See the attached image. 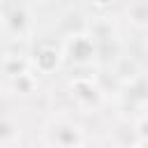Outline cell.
<instances>
[{"instance_id": "obj_1", "label": "cell", "mask_w": 148, "mask_h": 148, "mask_svg": "<svg viewBox=\"0 0 148 148\" xmlns=\"http://www.w3.org/2000/svg\"><path fill=\"white\" fill-rule=\"evenodd\" d=\"M39 143L56 146V148H79L88 143V136H86V130L76 120H72L65 113H58V116H51L42 125Z\"/></svg>"}, {"instance_id": "obj_2", "label": "cell", "mask_w": 148, "mask_h": 148, "mask_svg": "<svg viewBox=\"0 0 148 148\" xmlns=\"http://www.w3.org/2000/svg\"><path fill=\"white\" fill-rule=\"evenodd\" d=\"M0 28L9 39L28 42L35 35V21L28 0H0Z\"/></svg>"}, {"instance_id": "obj_3", "label": "cell", "mask_w": 148, "mask_h": 148, "mask_svg": "<svg viewBox=\"0 0 148 148\" xmlns=\"http://www.w3.org/2000/svg\"><path fill=\"white\" fill-rule=\"evenodd\" d=\"M67 92L81 113H95L106 104L104 86L92 74H76L67 81Z\"/></svg>"}, {"instance_id": "obj_4", "label": "cell", "mask_w": 148, "mask_h": 148, "mask_svg": "<svg viewBox=\"0 0 148 148\" xmlns=\"http://www.w3.org/2000/svg\"><path fill=\"white\" fill-rule=\"evenodd\" d=\"M62 56H65V62H72L76 67H88L92 62L99 60V53H97V42L83 30H72L67 32V37L62 39Z\"/></svg>"}, {"instance_id": "obj_5", "label": "cell", "mask_w": 148, "mask_h": 148, "mask_svg": "<svg viewBox=\"0 0 148 148\" xmlns=\"http://www.w3.org/2000/svg\"><path fill=\"white\" fill-rule=\"evenodd\" d=\"M30 65L37 74H56L62 65H65V56H62V46L56 42H39L30 56Z\"/></svg>"}, {"instance_id": "obj_6", "label": "cell", "mask_w": 148, "mask_h": 148, "mask_svg": "<svg viewBox=\"0 0 148 148\" xmlns=\"http://www.w3.org/2000/svg\"><path fill=\"white\" fill-rule=\"evenodd\" d=\"M86 32L97 42V53L106 51L111 44H118V23L111 16H95L86 23Z\"/></svg>"}, {"instance_id": "obj_7", "label": "cell", "mask_w": 148, "mask_h": 148, "mask_svg": "<svg viewBox=\"0 0 148 148\" xmlns=\"http://www.w3.org/2000/svg\"><path fill=\"white\" fill-rule=\"evenodd\" d=\"M113 76L120 83V88L132 86L143 76V65L132 56H118L113 60Z\"/></svg>"}, {"instance_id": "obj_8", "label": "cell", "mask_w": 148, "mask_h": 148, "mask_svg": "<svg viewBox=\"0 0 148 148\" xmlns=\"http://www.w3.org/2000/svg\"><path fill=\"white\" fill-rule=\"evenodd\" d=\"M7 86H9V90H12L14 95H18V97H28V95L37 92V88H39V79H37V72H35V69H28V72H21V74L7 79Z\"/></svg>"}, {"instance_id": "obj_9", "label": "cell", "mask_w": 148, "mask_h": 148, "mask_svg": "<svg viewBox=\"0 0 148 148\" xmlns=\"http://www.w3.org/2000/svg\"><path fill=\"white\" fill-rule=\"evenodd\" d=\"M127 23L136 32H143L146 30V25H148V5H146V0H130Z\"/></svg>"}, {"instance_id": "obj_10", "label": "cell", "mask_w": 148, "mask_h": 148, "mask_svg": "<svg viewBox=\"0 0 148 148\" xmlns=\"http://www.w3.org/2000/svg\"><path fill=\"white\" fill-rule=\"evenodd\" d=\"M0 69H2V74H5L7 79H12V76L21 74V72L32 69V65H30V58H25V56H18V53H7V56L2 58V62H0Z\"/></svg>"}, {"instance_id": "obj_11", "label": "cell", "mask_w": 148, "mask_h": 148, "mask_svg": "<svg viewBox=\"0 0 148 148\" xmlns=\"http://www.w3.org/2000/svg\"><path fill=\"white\" fill-rule=\"evenodd\" d=\"M21 125L14 118L0 116V146H14L21 141Z\"/></svg>"}, {"instance_id": "obj_12", "label": "cell", "mask_w": 148, "mask_h": 148, "mask_svg": "<svg viewBox=\"0 0 148 148\" xmlns=\"http://www.w3.org/2000/svg\"><path fill=\"white\" fill-rule=\"evenodd\" d=\"M90 2H92L97 9H109V7L113 5V0H90Z\"/></svg>"}]
</instances>
